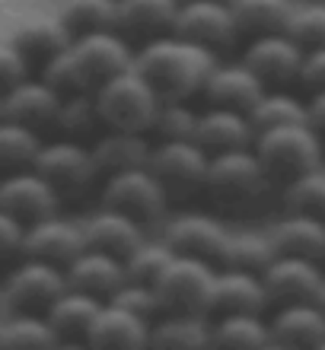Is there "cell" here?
<instances>
[{
	"label": "cell",
	"mask_w": 325,
	"mask_h": 350,
	"mask_svg": "<svg viewBox=\"0 0 325 350\" xmlns=\"http://www.w3.org/2000/svg\"><path fill=\"white\" fill-rule=\"evenodd\" d=\"M134 67L153 83L163 99H188L205 90V80L217 67V55L214 48L166 32L147 38L134 51Z\"/></svg>",
	"instance_id": "6da1fadb"
},
{
	"label": "cell",
	"mask_w": 325,
	"mask_h": 350,
	"mask_svg": "<svg viewBox=\"0 0 325 350\" xmlns=\"http://www.w3.org/2000/svg\"><path fill=\"white\" fill-rule=\"evenodd\" d=\"M268 188H271V178L252 147L211 153L207 175H205V191L211 194V201L217 207L233 213L249 211V207H255L265 198Z\"/></svg>",
	"instance_id": "7a4b0ae2"
},
{
	"label": "cell",
	"mask_w": 325,
	"mask_h": 350,
	"mask_svg": "<svg viewBox=\"0 0 325 350\" xmlns=\"http://www.w3.org/2000/svg\"><path fill=\"white\" fill-rule=\"evenodd\" d=\"M96 109L103 118V128H121V131H153L157 111L163 105V96L153 90L147 77L131 64L128 70L109 77L105 83L93 90Z\"/></svg>",
	"instance_id": "3957f363"
},
{
	"label": "cell",
	"mask_w": 325,
	"mask_h": 350,
	"mask_svg": "<svg viewBox=\"0 0 325 350\" xmlns=\"http://www.w3.org/2000/svg\"><path fill=\"white\" fill-rule=\"evenodd\" d=\"M252 150H255V157L265 166L271 182L287 185L290 178L322 166V137L313 131L309 121L259 131L252 140Z\"/></svg>",
	"instance_id": "277c9868"
},
{
	"label": "cell",
	"mask_w": 325,
	"mask_h": 350,
	"mask_svg": "<svg viewBox=\"0 0 325 350\" xmlns=\"http://www.w3.org/2000/svg\"><path fill=\"white\" fill-rule=\"evenodd\" d=\"M214 277H217L214 261L172 252V258L166 261V267L153 280L159 312H205L207 315L211 312Z\"/></svg>",
	"instance_id": "5b68a950"
},
{
	"label": "cell",
	"mask_w": 325,
	"mask_h": 350,
	"mask_svg": "<svg viewBox=\"0 0 325 350\" xmlns=\"http://www.w3.org/2000/svg\"><path fill=\"white\" fill-rule=\"evenodd\" d=\"M67 290V277L61 265L23 255L16 267L0 284V299L10 312H45L57 296Z\"/></svg>",
	"instance_id": "8992f818"
},
{
	"label": "cell",
	"mask_w": 325,
	"mask_h": 350,
	"mask_svg": "<svg viewBox=\"0 0 325 350\" xmlns=\"http://www.w3.org/2000/svg\"><path fill=\"white\" fill-rule=\"evenodd\" d=\"M103 204L134 217L140 226H147V223H159L166 217L169 191L163 188L157 175L150 172V166L121 169V172L105 175Z\"/></svg>",
	"instance_id": "52a82bcc"
},
{
	"label": "cell",
	"mask_w": 325,
	"mask_h": 350,
	"mask_svg": "<svg viewBox=\"0 0 325 350\" xmlns=\"http://www.w3.org/2000/svg\"><path fill=\"white\" fill-rule=\"evenodd\" d=\"M32 169L45 175L48 182L57 188V194H83L99 178L90 144L70 137L42 140Z\"/></svg>",
	"instance_id": "ba28073f"
},
{
	"label": "cell",
	"mask_w": 325,
	"mask_h": 350,
	"mask_svg": "<svg viewBox=\"0 0 325 350\" xmlns=\"http://www.w3.org/2000/svg\"><path fill=\"white\" fill-rule=\"evenodd\" d=\"M207 153L198 140H157L150 150V172L157 175L163 188L179 198L205 191V175H207Z\"/></svg>",
	"instance_id": "9c48e42d"
},
{
	"label": "cell",
	"mask_w": 325,
	"mask_h": 350,
	"mask_svg": "<svg viewBox=\"0 0 325 350\" xmlns=\"http://www.w3.org/2000/svg\"><path fill=\"white\" fill-rule=\"evenodd\" d=\"M70 55L83 70L90 90H96L109 77L121 74L134 64V48H131L128 36L118 29H96V32L74 36L70 38Z\"/></svg>",
	"instance_id": "30bf717a"
},
{
	"label": "cell",
	"mask_w": 325,
	"mask_h": 350,
	"mask_svg": "<svg viewBox=\"0 0 325 350\" xmlns=\"http://www.w3.org/2000/svg\"><path fill=\"white\" fill-rule=\"evenodd\" d=\"M57 204H61L57 188L32 166L0 175V207L13 213L19 223L29 226L42 217H51L57 213Z\"/></svg>",
	"instance_id": "8fae6325"
},
{
	"label": "cell",
	"mask_w": 325,
	"mask_h": 350,
	"mask_svg": "<svg viewBox=\"0 0 325 350\" xmlns=\"http://www.w3.org/2000/svg\"><path fill=\"white\" fill-rule=\"evenodd\" d=\"M242 61L261 77L265 86L284 90L300 80L303 48L287 32H265V36H252L249 48L242 51Z\"/></svg>",
	"instance_id": "7c38bea8"
},
{
	"label": "cell",
	"mask_w": 325,
	"mask_h": 350,
	"mask_svg": "<svg viewBox=\"0 0 325 350\" xmlns=\"http://www.w3.org/2000/svg\"><path fill=\"white\" fill-rule=\"evenodd\" d=\"M172 32L182 38H192L198 45L214 48V51L230 48L239 38L230 0H182Z\"/></svg>",
	"instance_id": "4fadbf2b"
},
{
	"label": "cell",
	"mask_w": 325,
	"mask_h": 350,
	"mask_svg": "<svg viewBox=\"0 0 325 350\" xmlns=\"http://www.w3.org/2000/svg\"><path fill=\"white\" fill-rule=\"evenodd\" d=\"M230 226L223 220H217L214 213H201V211H188L179 213L166 223L163 230V242L179 255H195V258H207L220 265L223 245H226Z\"/></svg>",
	"instance_id": "5bb4252c"
},
{
	"label": "cell",
	"mask_w": 325,
	"mask_h": 350,
	"mask_svg": "<svg viewBox=\"0 0 325 350\" xmlns=\"http://www.w3.org/2000/svg\"><path fill=\"white\" fill-rule=\"evenodd\" d=\"M322 267L319 261L303 258V255H274L268 267L261 271V284L268 293V303H303V299H316L319 286H322Z\"/></svg>",
	"instance_id": "9a60e30c"
},
{
	"label": "cell",
	"mask_w": 325,
	"mask_h": 350,
	"mask_svg": "<svg viewBox=\"0 0 325 350\" xmlns=\"http://www.w3.org/2000/svg\"><path fill=\"white\" fill-rule=\"evenodd\" d=\"M61 92L42 80V77H26L16 86L3 92V118L19 121L38 134H55L57 109H61Z\"/></svg>",
	"instance_id": "2e32d148"
},
{
	"label": "cell",
	"mask_w": 325,
	"mask_h": 350,
	"mask_svg": "<svg viewBox=\"0 0 325 350\" xmlns=\"http://www.w3.org/2000/svg\"><path fill=\"white\" fill-rule=\"evenodd\" d=\"M86 249L83 239V223L64 220V217H42V220L29 223L26 226V239H23V255L29 258H42L51 265L64 267L70 258H77Z\"/></svg>",
	"instance_id": "e0dca14e"
},
{
	"label": "cell",
	"mask_w": 325,
	"mask_h": 350,
	"mask_svg": "<svg viewBox=\"0 0 325 350\" xmlns=\"http://www.w3.org/2000/svg\"><path fill=\"white\" fill-rule=\"evenodd\" d=\"M83 344L99 347V350L147 347L150 344V319L131 312L125 306H115V303H109V299H103V306H99V312H96Z\"/></svg>",
	"instance_id": "ac0fdd59"
},
{
	"label": "cell",
	"mask_w": 325,
	"mask_h": 350,
	"mask_svg": "<svg viewBox=\"0 0 325 350\" xmlns=\"http://www.w3.org/2000/svg\"><path fill=\"white\" fill-rule=\"evenodd\" d=\"M64 277H67V286L93 293L99 299H109L128 280V271H125V261L118 255H109L103 249H90L86 245L77 258H70L64 265Z\"/></svg>",
	"instance_id": "d6986e66"
},
{
	"label": "cell",
	"mask_w": 325,
	"mask_h": 350,
	"mask_svg": "<svg viewBox=\"0 0 325 350\" xmlns=\"http://www.w3.org/2000/svg\"><path fill=\"white\" fill-rule=\"evenodd\" d=\"M265 90L268 86L261 83V77L246 61H230V64L217 61V67L205 80V90L201 92H205L207 105H226V109L249 111Z\"/></svg>",
	"instance_id": "ffe728a7"
},
{
	"label": "cell",
	"mask_w": 325,
	"mask_h": 350,
	"mask_svg": "<svg viewBox=\"0 0 325 350\" xmlns=\"http://www.w3.org/2000/svg\"><path fill=\"white\" fill-rule=\"evenodd\" d=\"M195 140L207 153H223V150L252 147L255 128L246 111L226 109V105H207L205 111H198Z\"/></svg>",
	"instance_id": "44dd1931"
},
{
	"label": "cell",
	"mask_w": 325,
	"mask_h": 350,
	"mask_svg": "<svg viewBox=\"0 0 325 350\" xmlns=\"http://www.w3.org/2000/svg\"><path fill=\"white\" fill-rule=\"evenodd\" d=\"M271 344L284 347H319L325 341V312L316 299L278 306L274 319L268 322Z\"/></svg>",
	"instance_id": "7402d4cb"
},
{
	"label": "cell",
	"mask_w": 325,
	"mask_h": 350,
	"mask_svg": "<svg viewBox=\"0 0 325 350\" xmlns=\"http://www.w3.org/2000/svg\"><path fill=\"white\" fill-rule=\"evenodd\" d=\"M90 150H93L99 175H112V172H121V169L147 166L153 144H150L147 134H140V131L103 128L90 140Z\"/></svg>",
	"instance_id": "603a6c76"
},
{
	"label": "cell",
	"mask_w": 325,
	"mask_h": 350,
	"mask_svg": "<svg viewBox=\"0 0 325 350\" xmlns=\"http://www.w3.org/2000/svg\"><path fill=\"white\" fill-rule=\"evenodd\" d=\"M83 239L90 249H103L125 261L147 236H144V226H140L134 217L103 204V211H96L93 217L83 223Z\"/></svg>",
	"instance_id": "cb8c5ba5"
},
{
	"label": "cell",
	"mask_w": 325,
	"mask_h": 350,
	"mask_svg": "<svg viewBox=\"0 0 325 350\" xmlns=\"http://www.w3.org/2000/svg\"><path fill=\"white\" fill-rule=\"evenodd\" d=\"M265 306H268V293L261 274L239 271V267H217L211 312H265Z\"/></svg>",
	"instance_id": "d4e9b609"
},
{
	"label": "cell",
	"mask_w": 325,
	"mask_h": 350,
	"mask_svg": "<svg viewBox=\"0 0 325 350\" xmlns=\"http://www.w3.org/2000/svg\"><path fill=\"white\" fill-rule=\"evenodd\" d=\"M268 236L274 242V252L281 255H303L319 265L325 261V217L287 211V217L274 223Z\"/></svg>",
	"instance_id": "484cf974"
},
{
	"label": "cell",
	"mask_w": 325,
	"mask_h": 350,
	"mask_svg": "<svg viewBox=\"0 0 325 350\" xmlns=\"http://www.w3.org/2000/svg\"><path fill=\"white\" fill-rule=\"evenodd\" d=\"M182 0H118V32L128 38H157L176 29Z\"/></svg>",
	"instance_id": "4316f807"
},
{
	"label": "cell",
	"mask_w": 325,
	"mask_h": 350,
	"mask_svg": "<svg viewBox=\"0 0 325 350\" xmlns=\"http://www.w3.org/2000/svg\"><path fill=\"white\" fill-rule=\"evenodd\" d=\"M70 29L61 23V16H32L26 23H19V29L13 32V45L23 51V57L29 61V67L36 64L42 67L45 61L57 55V51H64L70 45Z\"/></svg>",
	"instance_id": "83f0119b"
},
{
	"label": "cell",
	"mask_w": 325,
	"mask_h": 350,
	"mask_svg": "<svg viewBox=\"0 0 325 350\" xmlns=\"http://www.w3.org/2000/svg\"><path fill=\"white\" fill-rule=\"evenodd\" d=\"M103 299L93 293H83V290H74L67 286L64 293L57 296L55 303L45 309V319L51 322V328L57 332L61 344H70V341H83L90 325H93L96 312H99Z\"/></svg>",
	"instance_id": "f1b7e54d"
},
{
	"label": "cell",
	"mask_w": 325,
	"mask_h": 350,
	"mask_svg": "<svg viewBox=\"0 0 325 350\" xmlns=\"http://www.w3.org/2000/svg\"><path fill=\"white\" fill-rule=\"evenodd\" d=\"M297 7V0H230L233 19L239 36H265V32H284L287 19Z\"/></svg>",
	"instance_id": "f546056e"
},
{
	"label": "cell",
	"mask_w": 325,
	"mask_h": 350,
	"mask_svg": "<svg viewBox=\"0 0 325 350\" xmlns=\"http://www.w3.org/2000/svg\"><path fill=\"white\" fill-rule=\"evenodd\" d=\"M150 344L157 347H205L211 344V322L205 312H166L150 322Z\"/></svg>",
	"instance_id": "4dcf8cb0"
},
{
	"label": "cell",
	"mask_w": 325,
	"mask_h": 350,
	"mask_svg": "<svg viewBox=\"0 0 325 350\" xmlns=\"http://www.w3.org/2000/svg\"><path fill=\"white\" fill-rule=\"evenodd\" d=\"M214 347H271V328L261 312H223L211 325Z\"/></svg>",
	"instance_id": "1f68e13d"
},
{
	"label": "cell",
	"mask_w": 325,
	"mask_h": 350,
	"mask_svg": "<svg viewBox=\"0 0 325 350\" xmlns=\"http://www.w3.org/2000/svg\"><path fill=\"white\" fill-rule=\"evenodd\" d=\"M99 131H103V118H99L93 92H74V96L61 99L57 121H55V137H70V140L90 144Z\"/></svg>",
	"instance_id": "d6a6232c"
},
{
	"label": "cell",
	"mask_w": 325,
	"mask_h": 350,
	"mask_svg": "<svg viewBox=\"0 0 325 350\" xmlns=\"http://www.w3.org/2000/svg\"><path fill=\"white\" fill-rule=\"evenodd\" d=\"M274 255H278V252H274V242H271L268 232H255V230L233 232L230 230L217 267H239V271H255V274H261Z\"/></svg>",
	"instance_id": "836d02e7"
},
{
	"label": "cell",
	"mask_w": 325,
	"mask_h": 350,
	"mask_svg": "<svg viewBox=\"0 0 325 350\" xmlns=\"http://www.w3.org/2000/svg\"><path fill=\"white\" fill-rule=\"evenodd\" d=\"M249 121L255 134L268 128H281V124H297V121H309L307 118V102H300L297 96H290L284 90H265L259 96V102L252 105Z\"/></svg>",
	"instance_id": "e575fe53"
},
{
	"label": "cell",
	"mask_w": 325,
	"mask_h": 350,
	"mask_svg": "<svg viewBox=\"0 0 325 350\" xmlns=\"http://www.w3.org/2000/svg\"><path fill=\"white\" fill-rule=\"evenodd\" d=\"M57 16L70 29V36L118 29V0H61Z\"/></svg>",
	"instance_id": "d590c367"
},
{
	"label": "cell",
	"mask_w": 325,
	"mask_h": 350,
	"mask_svg": "<svg viewBox=\"0 0 325 350\" xmlns=\"http://www.w3.org/2000/svg\"><path fill=\"white\" fill-rule=\"evenodd\" d=\"M61 338L45 312H13L0 325V347H57Z\"/></svg>",
	"instance_id": "8d00e7d4"
},
{
	"label": "cell",
	"mask_w": 325,
	"mask_h": 350,
	"mask_svg": "<svg viewBox=\"0 0 325 350\" xmlns=\"http://www.w3.org/2000/svg\"><path fill=\"white\" fill-rule=\"evenodd\" d=\"M42 147V134L19 121L0 118V172L26 169L36 163V153Z\"/></svg>",
	"instance_id": "74e56055"
},
{
	"label": "cell",
	"mask_w": 325,
	"mask_h": 350,
	"mask_svg": "<svg viewBox=\"0 0 325 350\" xmlns=\"http://www.w3.org/2000/svg\"><path fill=\"white\" fill-rule=\"evenodd\" d=\"M284 204H287V211L325 217V169L316 166L297 178H290L284 185Z\"/></svg>",
	"instance_id": "f35d334b"
},
{
	"label": "cell",
	"mask_w": 325,
	"mask_h": 350,
	"mask_svg": "<svg viewBox=\"0 0 325 350\" xmlns=\"http://www.w3.org/2000/svg\"><path fill=\"white\" fill-rule=\"evenodd\" d=\"M284 32H287L303 51H309V48H322L325 45V3H319V0L297 3L294 13H290Z\"/></svg>",
	"instance_id": "ab89813d"
},
{
	"label": "cell",
	"mask_w": 325,
	"mask_h": 350,
	"mask_svg": "<svg viewBox=\"0 0 325 350\" xmlns=\"http://www.w3.org/2000/svg\"><path fill=\"white\" fill-rule=\"evenodd\" d=\"M172 258V249H169L163 236L159 239H144L138 249L125 258V271H128V280H138V284H150L159 277V271L166 267V261Z\"/></svg>",
	"instance_id": "60d3db41"
},
{
	"label": "cell",
	"mask_w": 325,
	"mask_h": 350,
	"mask_svg": "<svg viewBox=\"0 0 325 350\" xmlns=\"http://www.w3.org/2000/svg\"><path fill=\"white\" fill-rule=\"evenodd\" d=\"M198 111L185 105V99H163L153 121V134L159 140H195Z\"/></svg>",
	"instance_id": "b9f144b4"
},
{
	"label": "cell",
	"mask_w": 325,
	"mask_h": 350,
	"mask_svg": "<svg viewBox=\"0 0 325 350\" xmlns=\"http://www.w3.org/2000/svg\"><path fill=\"white\" fill-rule=\"evenodd\" d=\"M38 77H42V80H48V83L55 86L61 96L93 92V90H90V83H86L83 70H80V64H77L74 55H70V45H67L64 51H57L51 61H45V64L38 67Z\"/></svg>",
	"instance_id": "7bdbcfd3"
},
{
	"label": "cell",
	"mask_w": 325,
	"mask_h": 350,
	"mask_svg": "<svg viewBox=\"0 0 325 350\" xmlns=\"http://www.w3.org/2000/svg\"><path fill=\"white\" fill-rule=\"evenodd\" d=\"M109 303L125 306V309L144 315V319H150V322H153V315H159L157 290H153L150 284H138V280H125V284L109 296Z\"/></svg>",
	"instance_id": "ee69618b"
},
{
	"label": "cell",
	"mask_w": 325,
	"mask_h": 350,
	"mask_svg": "<svg viewBox=\"0 0 325 350\" xmlns=\"http://www.w3.org/2000/svg\"><path fill=\"white\" fill-rule=\"evenodd\" d=\"M23 239H26V223H19L13 213L0 207V265H10L23 255Z\"/></svg>",
	"instance_id": "f6af8a7d"
},
{
	"label": "cell",
	"mask_w": 325,
	"mask_h": 350,
	"mask_svg": "<svg viewBox=\"0 0 325 350\" xmlns=\"http://www.w3.org/2000/svg\"><path fill=\"white\" fill-rule=\"evenodd\" d=\"M26 77H29V61L23 57V51L13 42L0 45V92H7L10 86H16Z\"/></svg>",
	"instance_id": "bcb514c9"
},
{
	"label": "cell",
	"mask_w": 325,
	"mask_h": 350,
	"mask_svg": "<svg viewBox=\"0 0 325 350\" xmlns=\"http://www.w3.org/2000/svg\"><path fill=\"white\" fill-rule=\"evenodd\" d=\"M309 92L325 90V45L303 51V64H300V80Z\"/></svg>",
	"instance_id": "7dc6e473"
},
{
	"label": "cell",
	"mask_w": 325,
	"mask_h": 350,
	"mask_svg": "<svg viewBox=\"0 0 325 350\" xmlns=\"http://www.w3.org/2000/svg\"><path fill=\"white\" fill-rule=\"evenodd\" d=\"M307 118H309V124H313V131H316L319 137L325 140V90H319V92H313V96H309Z\"/></svg>",
	"instance_id": "c3c4849f"
},
{
	"label": "cell",
	"mask_w": 325,
	"mask_h": 350,
	"mask_svg": "<svg viewBox=\"0 0 325 350\" xmlns=\"http://www.w3.org/2000/svg\"><path fill=\"white\" fill-rule=\"evenodd\" d=\"M316 303H319V309L325 312V277H322V286H319V293H316Z\"/></svg>",
	"instance_id": "681fc988"
},
{
	"label": "cell",
	"mask_w": 325,
	"mask_h": 350,
	"mask_svg": "<svg viewBox=\"0 0 325 350\" xmlns=\"http://www.w3.org/2000/svg\"><path fill=\"white\" fill-rule=\"evenodd\" d=\"M0 118H3V92H0Z\"/></svg>",
	"instance_id": "f907efd6"
},
{
	"label": "cell",
	"mask_w": 325,
	"mask_h": 350,
	"mask_svg": "<svg viewBox=\"0 0 325 350\" xmlns=\"http://www.w3.org/2000/svg\"><path fill=\"white\" fill-rule=\"evenodd\" d=\"M319 350H325V341H322V344H319Z\"/></svg>",
	"instance_id": "816d5d0a"
},
{
	"label": "cell",
	"mask_w": 325,
	"mask_h": 350,
	"mask_svg": "<svg viewBox=\"0 0 325 350\" xmlns=\"http://www.w3.org/2000/svg\"><path fill=\"white\" fill-rule=\"evenodd\" d=\"M0 325H3V319H0Z\"/></svg>",
	"instance_id": "f5cc1de1"
}]
</instances>
